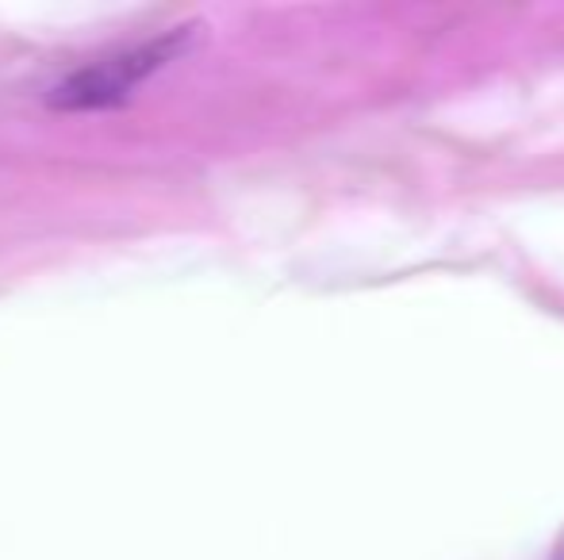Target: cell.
Masks as SVG:
<instances>
[{
    "instance_id": "obj_1",
    "label": "cell",
    "mask_w": 564,
    "mask_h": 560,
    "mask_svg": "<svg viewBox=\"0 0 564 560\" xmlns=\"http://www.w3.org/2000/svg\"><path fill=\"white\" fill-rule=\"evenodd\" d=\"M193 39L196 28H177L158 39H147V43L105 54V58L74 69L66 81L54 85L51 108H58V112H108V108L127 105L150 77L173 66L193 46Z\"/></svg>"
},
{
    "instance_id": "obj_2",
    "label": "cell",
    "mask_w": 564,
    "mask_h": 560,
    "mask_svg": "<svg viewBox=\"0 0 564 560\" xmlns=\"http://www.w3.org/2000/svg\"><path fill=\"white\" fill-rule=\"evenodd\" d=\"M557 560H564V549H561V553H557Z\"/></svg>"
}]
</instances>
